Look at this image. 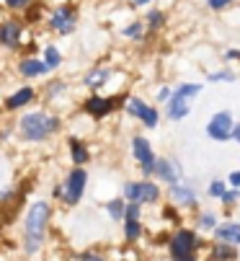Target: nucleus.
Wrapping results in <instances>:
<instances>
[{
  "instance_id": "nucleus-1",
  "label": "nucleus",
  "mask_w": 240,
  "mask_h": 261,
  "mask_svg": "<svg viewBox=\"0 0 240 261\" xmlns=\"http://www.w3.org/2000/svg\"><path fill=\"white\" fill-rule=\"evenodd\" d=\"M49 220V204L47 202H34L23 220V248L26 253H36L44 243V230Z\"/></svg>"
},
{
  "instance_id": "nucleus-2",
  "label": "nucleus",
  "mask_w": 240,
  "mask_h": 261,
  "mask_svg": "<svg viewBox=\"0 0 240 261\" xmlns=\"http://www.w3.org/2000/svg\"><path fill=\"white\" fill-rule=\"evenodd\" d=\"M57 129H60V122L49 114H42V111L26 114L18 122V132H21L23 140H44V137L55 135Z\"/></svg>"
},
{
  "instance_id": "nucleus-3",
  "label": "nucleus",
  "mask_w": 240,
  "mask_h": 261,
  "mask_svg": "<svg viewBox=\"0 0 240 261\" xmlns=\"http://www.w3.org/2000/svg\"><path fill=\"white\" fill-rule=\"evenodd\" d=\"M199 91H202V86H199V83H189V86H181L176 93H171V98H168L166 103H168V117H171L173 122L189 117V101H191Z\"/></svg>"
},
{
  "instance_id": "nucleus-4",
  "label": "nucleus",
  "mask_w": 240,
  "mask_h": 261,
  "mask_svg": "<svg viewBox=\"0 0 240 261\" xmlns=\"http://www.w3.org/2000/svg\"><path fill=\"white\" fill-rule=\"evenodd\" d=\"M196 248H199V238L194 230H178L171 241L173 261H196Z\"/></svg>"
},
{
  "instance_id": "nucleus-5",
  "label": "nucleus",
  "mask_w": 240,
  "mask_h": 261,
  "mask_svg": "<svg viewBox=\"0 0 240 261\" xmlns=\"http://www.w3.org/2000/svg\"><path fill=\"white\" fill-rule=\"evenodd\" d=\"M86 184H88V173L83 171V168H75L67 178H65V184L60 186V197L67 202V204H77L80 199H83V192H86Z\"/></svg>"
},
{
  "instance_id": "nucleus-6",
  "label": "nucleus",
  "mask_w": 240,
  "mask_h": 261,
  "mask_svg": "<svg viewBox=\"0 0 240 261\" xmlns=\"http://www.w3.org/2000/svg\"><path fill=\"white\" fill-rule=\"evenodd\" d=\"M207 135L212 140H217V142L230 140V135H232V114L230 111H217V114L209 119V124H207Z\"/></svg>"
},
{
  "instance_id": "nucleus-7",
  "label": "nucleus",
  "mask_w": 240,
  "mask_h": 261,
  "mask_svg": "<svg viewBox=\"0 0 240 261\" xmlns=\"http://www.w3.org/2000/svg\"><path fill=\"white\" fill-rule=\"evenodd\" d=\"M132 147H135V158L140 161V168H142L145 178H147L150 173H155V155H152V147H150V142H147L145 137H135Z\"/></svg>"
},
{
  "instance_id": "nucleus-8",
  "label": "nucleus",
  "mask_w": 240,
  "mask_h": 261,
  "mask_svg": "<svg viewBox=\"0 0 240 261\" xmlns=\"http://www.w3.org/2000/svg\"><path fill=\"white\" fill-rule=\"evenodd\" d=\"M127 111H129L132 117L142 119V122H145V127H155V124H157V111H155L152 106H147L142 98H129Z\"/></svg>"
},
{
  "instance_id": "nucleus-9",
  "label": "nucleus",
  "mask_w": 240,
  "mask_h": 261,
  "mask_svg": "<svg viewBox=\"0 0 240 261\" xmlns=\"http://www.w3.org/2000/svg\"><path fill=\"white\" fill-rule=\"evenodd\" d=\"M155 173H157V178H163V181H168V184H178L181 181V166L173 161V158H160V161H155Z\"/></svg>"
},
{
  "instance_id": "nucleus-10",
  "label": "nucleus",
  "mask_w": 240,
  "mask_h": 261,
  "mask_svg": "<svg viewBox=\"0 0 240 261\" xmlns=\"http://www.w3.org/2000/svg\"><path fill=\"white\" fill-rule=\"evenodd\" d=\"M215 236H217V243L240 246V222H225V225H217Z\"/></svg>"
},
{
  "instance_id": "nucleus-11",
  "label": "nucleus",
  "mask_w": 240,
  "mask_h": 261,
  "mask_svg": "<svg viewBox=\"0 0 240 261\" xmlns=\"http://www.w3.org/2000/svg\"><path fill=\"white\" fill-rule=\"evenodd\" d=\"M111 109H114V101H111V98H103V96H91V98L86 101V111H88L91 117H96V119L106 117Z\"/></svg>"
},
{
  "instance_id": "nucleus-12",
  "label": "nucleus",
  "mask_w": 240,
  "mask_h": 261,
  "mask_svg": "<svg viewBox=\"0 0 240 261\" xmlns=\"http://www.w3.org/2000/svg\"><path fill=\"white\" fill-rule=\"evenodd\" d=\"M52 26H55L57 31H62V34H70L72 26H75V13H72L70 8L55 11V13H52Z\"/></svg>"
},
{
  "instance_id": "nucleus-13",
  "label": "nucleus",
  "mask_w": 240,
  "mask_h": 261,
  "mask_svg": "<svg viewBox=\"0 0 240 261\" xmlns=\"http://www.w3.org/2000/svg\"><path fill=\"white\" fill-rule=\"evenodd\" d=\"M21 42V26L16 21H8L0 26V44H6V47H16Z\"/></svg>"
},
{
  "instance_id": "nucleus-14",
  "label": "nucleus",
  "mask_w": 240,
  "mask_h": 261,
  "mask_svg": "<svg viewBox=\"0 0 240 261\" xmlns=\"http://www.w3.org/2000/svg\"><path fill=\"white\" fill-rule=\"evenodd\" d=\"M157 199H160V189H157L152 181H142V184H140V192H137V204H142V202L152 204V202H157Z\"/></svg>"
},
{
  "instance_id": "nucleus-15",
  "label": "nucleus",
  "mask_w": 240,
  "mask_h": 261,
  "mask_svg": "<svg viewBox=\"0 0 240 261\" xmlns=\"http://www.w3.org/2000/svg\"><path fill=\"white\" fill-rule=\"evenodd\" d=\"M49 67L42 62V60H23L21 62V75L26 78H39V75H44Z\"/></svg>"
},
{
  "instance_id": "nucleus-16",
  "label": "nucleus",
  "mask_w": 240,
  "mask_h": 261,
  "mask_svg": "<svg viewBox=\"0 0 240 261\" xmlns=\"http://www.w3.org/2000/svg\"><path fill=\"white\" fill-rule=\"evenodd\" d=\"M171 197H173L178 204H183V207H191V204L196 202V194H194L191 189H186V186H181V184L171 186Z\"/></svg>"
},
{
  "instance_id": "nucleus-17",
  "label": "nucleus",
  "mask_w": 240,
  "mask_h": 261,
  "mask_svg": "<svg viewBox=\"0 0 240 261\" xmlns=\"http://www.w3.org/2000/svg\"><path fill=\"white\" fill-rule=\"evenodd\" d=\"M212 258H215V261H235V258H237V251H235V246H230V243H217L215 251H212Z\"/></svg>"
},
{
  "instance_id": "nucleus-18",
  "label": "nucleus",
  "mask_w": 240,
  "mask_h": 261,
  "mask_svg": "<svg viewBox=\"0 0 240 261\" xmlns=\"http://www.w3.org/2000/svg\"><path fill=\"white\" fill-rule=\"evenodd\" d=\"M31 98H34V91H31V88H21V91H16V93L6 101V106H8V109H18V106L29 103Z\"/></svg>"
},
{
  "instance_id": "nucleus-19",
  "label": "nucleus",
  "mask_w": 240,
  "mask_h": 261,
  "mask_svg": "<svg viewBox=\"0 0 240 261\" xmlns=\"http://www.w3.org/2000/svg\"><path fill=\"white\" fill-rule=\"evenodd\" d=\"M70 153H72V161L77 166H83L88 161V150L83 147V142H80V140H70Z\"/></svg>"
},
{
  "instance_id": "nucleus-20",
  "label": "nucleus",
  "mask_w": 240,
  "mask_h": 261,
  "mask_svg": "<svg viewBox=\"0 0 240 261\" xmlns=\"http://www.w3.org/2000/svg\"><path fill=\"white\" fill-rule=\"evenodd\" d=\"M106 210H109V215H111L114 220H124V210H127V202H124V199H111V202L106 204Z\"/></svg>"
},
{
  "instance_id": "nucleus-21",
  "label": "nucleus",
  "mask_w": 240,
  "mask_h": 261,
  "mask_svg": "<svg viewBox=\"0 0 240 261\" xmlns=\"http://www.w3.org/2000/svg\"><path fill=\"white\" fill-rule=\"evenodd\" d=\"M140 233H142L140 220H124V236H127V241H137Z\"/></svg>"
},
{
  "instance_id": "nucleus-22",
  "label": "nucleus",
  "mask_w": 240,
  "mask_h": 261,
  "mask_svg": "<svg viewBox=\"0 0 240 261\" xmlns=\"http://www.w3.org/2000/svg\"><path fill=\"white\" fill-rule=\"evenodd\" d=\"M106 75H109V72H106V70H96V72H91V78H86V86H91V88H96V86H101V83H106Z\"/></svg>"
},
{
  "instance_id": "nucleus-23",
  "label": "nucleus",
  "mask_w": 240,
  "mask_h": 261,
  "mask_svg": "<svg viewBox=\"0 0 240 261\" xmlns=\"http://www.w3.org/2000/svg\"><path fill=\"white\" fill-rule=\"evenodd\" d=\"M44 60H47V62H44L47 67H57V65H60V52H57L55 47H47V49H44Z\"/></svg>"
},
{
  "instance_id": "nucleus-24",
  "label": "nucleus",
  "mask_w": 240,
  "mask_h": 261,
  "mask_svg": "<svg viewBox=\"0 0 240 261\" xmlns=\"http://www.w3.org/2000/svg\"><path fill=\"white\" fill-rule=\"evenodd\" d=\"M140 184H124V202H137Z\"/></svg>"
},
{
  "instance_id": "nucleus-25",
  "label": "nucleus",
  "mask_w": 240,
  "mask_h": 261,
  "mask_svg": "<svg viewBox=\"0 0 240 261\" xmlns=\"http://www.w3.org/2000/svg\"><path fill=\"white\" fill-rule=\"evenodd\" d=\"M124 220H140V204H137V202H127Z\"/></svg>"
},
{
  "instance_id": "nucleus-26",
  "label": "nucleus",
  "mask_w": 240,
  "mask_h": 261,
  "mask_svg": "<svg viewBox=\"0 0 240 261\" xmlns=\"http://www.w3.org/2000/svg\"><path fill=\"white\" fill-rule=\"evenodd\" d=\"M199 225H202L204 230H215L217 225H215V215H202L199 217Z\"/></svg>"
},
{
  "instance_id": "nucleus-27",
  "label": "nucleus",
  "mask_w": 240,
  "mask_h": 261,
  "mask_svg": "<svg viewBox=\"0 0 240 261\" xmlns=\"http://www.w3.org/2000/svg\"><path fill=\"white\" fill-rule=\"evenodd\" d=\"M209 81H212V83H220V81L232 83V81H235V75H232V72H215V75H209Z\"/></svg>"
},
{
  "instance_id": "nucleus-28",
  "label": "nucleus",
  "mask_w": 240,
  "mask_h": 261,
  "mask_svg": "<svg viewBox=\"0 0 240 261\" xmlns=\"http://www.w3.org/2000/svg\"><path fill=\"white\" fill-rule=\"evenodd\" d=\"M209 194L220 199V197L225 194V184H222V181H212V186H209Z\"/></svg>"
},
{
  "instance_id": "nucleus-29",
  "label": "nucleus",
  "mask_w": 240,
  "mask_h": 261,
  "mask_svg": "<svg viewBox=\"0 0 240 261\" xmlns=\"http://www.w3.org/2000/svg\"><path fill=\"white\" fill-rule=\"evenodd\" d=\"M140 31H142V23H132V26H127V29H124V36L135 39V36H140Z\"/></svg>"
},
{
  "instance_id": "nucleus-30",
  "label": "nucleus",
  "mask_w": 240,
  "mask_h": 261,
  "mask_svg": "<svg viewBox=\"0 0 240 261\" xmlns=\"http://www.w3.org/2000/svg\"><path fill=\"white\" fill-rule=\"evenodd\" d=\"M163 21H166V18H163V13H160V11H152V13H150V26H152V29H157Z\"/></svg>"
},
{
  "instance_id": "nucleus-31",
  "label": "nucleus",
  "mask_w": 240,
  "mask_h": 261,
  "mask_svg": "<svg viewBox=\"0 0 240 261\" xmlns=\"http://www.w3.org/2000/svg\"><path fill=\"white\" fill-rule=\"evenodd\" d=\"M220 199H222L225 204H232V202L237 199V189H232V192H227V189H225V194H222Z\"/></svg>"
},
{
  "instance_id": "nucleus-32",
  "label": "nucleus",
  "mask_w": 240,
  "mask_h": 261,
  "mask_svg": "<svg viewBox=\"0 0 240 261\" xmlns=\"http://www.w3.org/2000/svg\"><path fill=\"white\" fill-rule=\"evenodd\" d=\"M207 3H209V8H215V11H220V8H225V6L230 3V0H207Z\"/></svg>"
},
{
  "instance_id": "nucleus-33",
  "label": "nucleus",
  "mask_w": 240,
  "mask_h": 261,
  "mask_svg": "<svg viewBox=\"0 0 240 261\" xmlns=\"http://www.w3.org/2000/svg\"><path fill=\"white\" fill-rule=\"evenodd\" d=\"M168 98H171V88H160V93H157V101H163V103H166Z\"/></svg>"
},
{
  "instance_id": "nucleus-34",
  "label": "nucleus",
  "mask_w": 240,
  "mask_h": 261,
  "mask_svg": "<svg viewBox=\"0 0 240 261\" xmlns=\"http://www.w3.org/2000/svg\"><path fill=\"white\" fill-rule=\"evenodd\" d=\"M8 6L11 8H23V6H29V0H8Z\"/></svg>"
},
{
  "instance_id": "nucleus-35",
  "label": "nucleus",
  "mask_w": 240,
  "mask_h": 261,
  "mask_svg": "<svg viewBox=\"0 0 240 261\" xmlns=\"http://www.w3.org/2000/svg\"><path fill=\"white\" fill-rule=\"evenodd\" d=\"M80 261H103V258L96 256V253H83V256H80Z\"/></svg>"
},
{
  "instance_id": "nucleus-36",
  "label": "nucleus",
  "mask_w": 240,
  "mask_h": 261,
  "mask_svg": "<svg viewBox=\"0 0 240 261\" xmlns=\"http://www.w3.org/2000/svg\"><path fill=\"white\" fill-rule=\"evenodd\" d=\"M230 184H232V186H240V171H232V173H230Z\"/></svg>"
},
{
  "instance_id": "nucleus-37",
  "label": "nucleus",
  "mask_w": 240,
  "mask_h": 261,
  "mask_svg": "<svg viewBox=\"0 0 240 261\" xmlns=\"http://www.w3.org/2000/svg\"><path fill=\"white\" fill-rule=\"evenodd\" d=\"M230 137H232L235 142H240V124H235V127H232V135H230Z\"/></svg>"
},
{
  "instance_id": "nucleus-38",
  "label": "nucleus",
  "mask_w": 240,
  "mask_h": 261,
  "mask_svg": "<svg viewBox=\"0 0 240 261\" xmlns=\"http://www.w3.org/2000/svg\"><path fill=\"white\" fill-rule=\"evenodd\" d=\"M135 3H137V6H142V3H150V0H135Z\"/></svg>"
}]
</instances>
